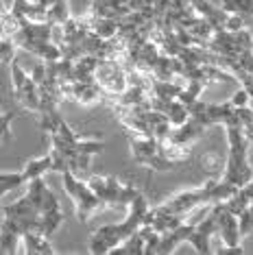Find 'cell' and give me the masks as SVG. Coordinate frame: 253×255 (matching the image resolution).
<instances>
[{
    "instance_id": "1",
    "label": "cell",
    "mask_w": 253,
    "mask_h": 255,
    "mask_svg": "<svg viewBox=\"0 0 253 255\" xmlns=\"http://www.w3.org/2000/svg\"><path fill=\"white\" fill-rule=\"evenodd\" d=\"M129 214L123 223H114V225H103V227L94 229V234L90 238V251L92 253H109L116 245H120L123 240H126L133 231H137L144 225V218L148 214V201L142 192H137L133 196V201L129 203Z\"/></svg>"
},
{
    "instance_id": "2",
    "label": "cell",
    "mask_w": 253,
    "mask_h": 255,
    "mask_svg": "<svg viewBox=\"0 0 253 255\" xmlns=\"http://www.w3.org/2000/svg\"><path fill=\"white\" fill-rule=\"evenodd\" d=\"M88 185L92 188V192L101 199L103 205L107 207H126L133 196L140 192L135 185L131 183H123L116 175H92L88 179Z\"/></svg>"
},
{
    "instance_id": "3",
    "label": "cell",
    "mask_w": 253,
    "mask_h": 255,
    "mask_svg": "<svg viewBox=\"0 0 253 255\" xmlns=\"http://www.w3.org/2000/svg\"><path fill=\"white\" fill-rule=\"evenodd\" d=\"M61 181H63L66 194L70 196L72 203H74V214H77V218L81 220V223H88L92 214L99 210V207H103L101 199L92 192L88 181H83L81 177L72 175L70 170L61 172Z\"/></svg>"
},
{
    "instance_id": "4",
    "label": "cell",
    "mask_w": 253,
    "mask_h": 255,
    "mask_svg": "<svg viewBox=\"0 0 253 255\" xmlns=\"http://www.w3.org/2000/svg\"><path fill=\"white\" fill-rule=\"evenodd\" d=\"M11 85H13V98L15 103L24 109V112L35 114L39 112V88L33 81V77L28 74L18 61H11Z\"/></svg>"
},
{
    "instance_id": "5",
    "label": "cell",
    "mask_w": 253,
    "mask_h": 255,
    "mask_svg": "<svg viewBox=\"0 0 253 255\" xmlns=\"http://www.w3.org/2000/svg\"><path fill=\"white\" fill-rule=\"evenodd\" d=\"M22 251L24 253H35V255H50L55 253L50 238L44 236L42 231H24L22 234Z\"/></svg>"
},
{
    "instance_id": "6",
    "label": "cell",
    "mask_w": 253,
    "mask_h": 255,
    "mask_svg": "<svg viewBox=\"0 0 253 255\" xmlns=\"http://www.w3.org/2000/svg\"><path fill=\"white\" fill-rule=\"evenodd\" d=\"M22 234L11 220L4 218L0 225V253H18L22 251Z\"/></svg>"
},
{
    "instance_id": "7",
    "label": "cell",
    "mask_w": 253,
    "mask_h": 255,
    "mask_svg": "<svg viewBox=\"0 0 253 255\" xmlns=\"http://www.w3.org/2000/svg\"><path fill=\"white\" fill-rule=\"evenodd\" d=\"M201 170L208 175V179H223L225 175V155L218 150H208L199 157Z\"/></svg>"
},
{
    "instance_id": "8",
    "label": "cell",
    "mask_w": 253,
    "mask_h": 255,
    "mask_svg": "<svg viewBox=\"0 0 253 255\" xmlns=\"http://www.w3.org/2000/svg\"><path fill=\"white\" fill-rule=\"evenodd\" d=\"M22 172H24L26 181H33V179H39L44 177L46 172H53V155L46 153L42 157H33L26 161V166L22 168Z\"/></svg>"
},
{
    "instance_id": "9",
    "label": "cell",
    "mask_w": 253,
    "mask_h": 255,
    "mask_svg": "<svg viewBox=\"0 0 253 255\" xmlns=\"http://www.w3.org/2000/svg\"><path fill=\"white\" fill-rule=\"evenodd\" d=\"M26 177L22 170H7V172H0V199H2L4 194H9L11 190L15 188H22V185H26Z\"/></svg>"
},
{
    "instance_id": "10",
    "label": "cell",
    "mask_w": 253,
    "mask_h": 255,
    "mask_svg": "<svg viewBox=\"0 0 253 255\" xmlns=\"http://www.w3.org/2000/svg\"><path fill=\"white\" fill-rule=\"evenodd\" d=\"M15 59V44L13 39L0 37V63H11Z\"/></svg>"
},
{
    "instance_id": "11",
    "label": "cell",
    "mask_w": 253,
    "mask_h": 255,
    "mask_svg": "<svg viewBox=\"0 0 253 255\" xmlns=\"http://www.w3.org/2000/svg\"><path fill=\"white\" fill-rule=\"evenodd\" d=\"M11 120H13V114L0 116V142L9 140V135H11Z\"/></svg>"
},
{
    "instance_id": "12",
    "label": "cell",
    "mask_w": 253,
    "mask_h": 255,
    "mask_svg": "<svg viewBox=\"0 0 253 255\" xmlns=\"http://www.w3.org/2000/svg\"><path fill=\"white\" fill-rule=\"evenodd\" d=\"M249 101H251V96H249V92H247L245 88L243 90H238L236 94L232 96V105L236 107V109H240V107H249Z\"/></svg>"
},
{
    "instance_id": "13",
    "label": "cell",
    "mask_w": 253,
    "mask_h": 255,
    "mask_svg": "<svg viewBox=\"0 0 253 255\" xmlns=\"http://www.w3.org/2000/svg\"><path fill=\"white\" fill-rule=\"evenodd\" d=\"M0 212H2V203H0Z\"/></svg>"
}]
</instances>
